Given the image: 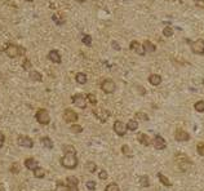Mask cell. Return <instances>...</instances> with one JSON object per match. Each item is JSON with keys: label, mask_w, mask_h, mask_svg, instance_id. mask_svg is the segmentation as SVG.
Wrapping results in <instances>:
<instances>
[{"label": "cell", "mask_w": 204, "mask_h": 191, "mask_svg": "<svg viewBox=\"0 0 204 191\" xmlns=\"http://www.w3.org/2000/svg\"><path fill=\"white\" fill-rule=\"evenodd\" d=\"M138 181H139V185H141L142 187H149L150 186V181H149V177L147 176H139V179H138Z\"/></svg>", "instance_id": "cell-29"}, {"label": "cell", "mask_w": 204, "mask_h": 191, "mask_svg": "<svg viewBox=\"0 0 204 191\" xmlns=\"http://www.w3.org/2000/svg\"><path fill=\"white\" fill-rule=\"evenodd\" d=\"M70 129H71V132H72L74 134H79V133L83 132V126L79 125V124H72Z\"/></svg>", "instance_id": "cell-33"}, {"label": "cell", "mask_w": 204, "mask_h": 191, "mask_svg": "<svg viewBox=\"0 0 204 191\" xmlns=\"http://www.w3.org/2000/svg\"><path fill=\"white\" fill-rule=\"evenodd\" d=\"M4 140H5V137H4V134L0 132V148L3 147V143H4Z\"/></svg>", "instance_id": "cell-45"}, {"label": "cell", "mask_w": 204, "mask_h": 191, "mask_svg": "<svg viewBox=\"0 0 204 191\" xmlns=\"http://www.w3.org/2000/svg\"><path fill=\"white\" fill-rule=\"evenodd\" d=\"M137 128H138V121H137V120L131 119L127 123V129H128V131L134 132V131H137Z\"/></svg>", "instance_id": "cell-23"}, {"label": "cell", "mask_w": 204, "mask_h": 191, "mask_svg": "<svg viewBox=\"0 0 204 191\" xmlns=\"http://www.w3.org/2000/svg\"><path fill=\"white\" fill-rule=\"evenodd\" d=\"M48 59L53 63H61V54L57 49H52L48 53Z\"/></svg>", "instance_id": "cell-16"}, {"label": "cell", "mask_w": 204, "mask_h": 191, "mask_svg": "<svg viewBox=\"0 0 204 191\" xmlns=\"http://www.w3.org/2000/svg\"><path fill=\"white\" fill-rule=\"evenodd\" d=\"M85 169H87L88 173H94L96 169H97V165H96L94 162H87V164H85Z\"/></svg>", "instance_id": "cell-27"}, {"label": "cell", "mask_w": 204, "mask_h": 191, "mask_svg": "<svg viewBox=\"0 0 204 191\" xmlns=\"http://www.w3.org/2000/svg\"><path fill=\"white\" fill-rule=\"evenodd\" d=\"M25 167L27 169H30V171H34L36 167H39V164H38V162L35 160L34 157H27L25 160Z\"/></svg>", "instance_id": "cell-20"}, {"label": "cell", "mask_w": 204, "mask_h": 191, "mask_svg": "<svg viewBox=\"0 0 204 191\" xmlns=\"http://www.w3.org/2000/svg\"><path fill=\"white\" fill-rule=\"evenodd\" d=\"M35 118H36L38 123L41 125H48L50 123V115L47 109H39L35 114Z\"/></svg>", "instance_id": "cell-4"}, {"label": "cell", "mask_w": 204, "mask_h": 191, "mask_svg": "<svg viewBox=\"0 0 204 191\" xmlns=\"http://www.w3.org/2000/svg\"><path fill=\"white\" fill-rule=\"evenodd\" d=\"M22 67H24V70H26V71H30L31 69H33V63L30 62V59H25L24 62H22Z\"/></svg>", "instance_id": "cell-37"}, {"label": "cell", "mask_w": 204, "mask_h": 191, "mask_svg": "<svg viewBox=\"0 0 204 191\" xmlns=\"http://www.w3.org/2000/svg\"><path fill=\"white\" fill-rule=\"evenodd\" d=\"M61 165L66 169H75L78 167V157L74 152H67L62 156Z\"/></svg>", "instance_id": "cell-1"}, {"label": "cell", "mask_w": 204, "mask_h": 191, "mask_svg": "<svg viewBox=\"0 0 204 191\" xmlns=\"http://www.w3.org/2000/svg\"><path fill=\"white\" fill-rule=\"evenodd\" d=\"M17 143L19 146H22V147H26V148L34 147V141L31 140L30 137H27V136H19L17 138Z\"/></svg>", "instance_id": "cell-12"}, {"label": "cell", "mask_w": 204, "mask_h": 191, "mask_svg": "<svg viewBox=\"0 0 204 191\" xmlns=\"http://www.w3.org/2000/svg\"><path fill=\"white\" fill-rule=\"evenodd\" d=\"M129 49H131L132 52H134L136 54H138V56H144V54H145V49H144L142 44L138 43V41H136V40H133L132 43H131Z\"/></svg>", "instance_id": "cell-14"}, {"label": "cell", "mask_w": 204, "mask_h": 191, "mask_svg": "<svg viewBox=\"0 0 204 191\" xmlns=\"http://www.w3.org/2000/svg\"><path fill=\"white\" fill-rule=\"evenodd\" d=\"M196 151L199 152V155H201L204 157V142H199L196 146Z\"/></svg>", "instance_id": "cell-41"}, {"label": "cell", "mask_w": 204, "mask_h": 191, "mask_svg": "<svg viewBox=\"0 0 204 191\" xmlns=\"http://www.w3.org/2000/svg\"><path fill=\"white\" fill-rule=\"evenodd\" d=\"M29 79L31 81H34V83H38V81H41L43 80V76H41V74L36 70H30L29 71Z\"/></svg>", "instance_id": "cell-18"}, {"label": "cell", "mask_w": 204, "mask_h": 191, "mask_svg": "<svg viewBox=\"0 0 204 191\" xmlns=\"http://www.w3.org/2000/svg\"><path fill=\"white\" fill-rule=\"evenodd\" d=\"M101 89L106 93V94H111L115 92L116 89V85H115V81L112 79H105L102 83H101Z\"/></svg>", "instance_id": "cell-6"}, {"label": "cell", "mask_w": 204, "mask_h": 191, "mask_svg": "<svg viewBox=\"0 0 204 191\" xmlns=\"http://www.w3.org/2000/svg\"><path fill=\"white\" fill-rule=\"evenodd\" d=\"M149 83L154 87H158L162 84V76L158 75V74H151V75L149 76Z\"/></svg>", "instance_id": "cell-19"}, {"label": "cell", "mask_w": 204, "mask_h": 191, "mask_svg": "<svg viewBox=\"0 0 204 191\" xmlns=\"http://www.w3.org/2000/svg\"><path fill=\"white\" fill-rule=\"evenodd\" d=\"M52 19L55 21L56 25H62L63 22H65V21H63V17H62L60 13H55V14L52 16Z\"/></svg>", "instance_id": "cell-31"}, {"label": "cell", "mask_w": 204, "mask_h": 191, "mask_svg": "<svg viewBox=\"0 0 204 191\" xmlns=\"http://www.w3.org/2000/svg\"><path fill=\"white\" fill-rule=\"evenodd\" d=\"M142 47H144V49H145V53H146V52H147V53H154V52L156 50L155 44H153L150 40H145L144 44H142Z\"/></svg>", "instance_id": "cell-21"}, {"label": "cell", "mask_w": 204, "mask_h": 191, "mask_svg": "<svg viewBox=\"0 0 204 191\" xmlns=\"http://www.w3.org/2000/svg\"><path fill=\"white\" fill-rule=\"evenodd\" d=\"M156 176H158V178H159V181L162 182V183H163L165 187H170V186H172V182L169 181V179H168V178H167V177H165V176H164L162 172H159Z\"/></svg>", "instance_id": "cell-22"}, {"label": "cell", "mask_w": 204, "mask_h": 191, "mask_svg": "<svg viewBox=\"0 0 204 191\" xmlns=\"http://www.w3.org/2000/svg\"><path fill=\"white\" fill-rule=\"evenodd\" d=\"M137 141L141 143V145H144V146H150V145H151V140L149 138V136L145 134V133H142V132H139L137 134Z\"/></svg>", "instance_id": "cell-17"}, {"label": "cell", "mask_w": 204, "mask_h": 191, "mask_svg": "<svg viewBox=\"0 0 204 191\" xmlns=\"http://www.w3.org/2000/svg\"><path fill=\"white\" fill-rule=\"evenodd\" d=\"M66 182H67V188H69V191H79V188H78L79 181H78L76 177H74V176L67 177Z\"/></svg>", "instance_id": "cell-15"}, {"label": "cell", "mask_w": 204, "mask_h": 191, "mask_svg": "<svg viewBox=\"0 0 204 191\" xmlns=\"http://www.w3.org/2000/svg\"><path fill=\"white\" fill-rule=\"evenodd\" d=\"M87 101H88L92 106H96V105H97V98H96V94H94V93H89V94L87 96Z\"/></svg>", "instance_id": "cell-34"}, {"label": "cell", "mask_w": 204, "mask_h": 191, "mask_svg": "<svg viewBox=\"0 0 204 191\" xmlns=\"http://www.w3.org/2000/svg\"><path fill=\"white\" fill-rule=\"evenodd\" d=\"M10 172H12V173H18L19 172V164L18 163H13L12 168H10Z\"/></svg>", "instance_id": "cell-43"}, {"label": "cell", "mask_w": 204, "mask_h": 191, "mask_svg": "<svg viewBox=\"0 0 204 191\" xmlns=\"http://www.w3.org/2000/svg\"><path fill=\"white\" fill-rule=\"evenodd\" d=\"M173 2H182V0H173Z\"/></svg>", "instance_id": "cell-50"}, {"label": "cell", "mask_w": 204, "mask_h": 191, "mask_svg": "<svg viewBox=\"0 0 204 191\" xmlns=\"http://www.w3.org/2000/svg\"><path fill=\"white\" fill-rule=\"evenodd\" d=\"M40 142L45 148H52L53 147V141L49 138V137H43V138L40 140Z\"/></svg>", "instance_id": "cell-26"}, {"label": "cell", "mask_w": 204, "mask_h": 191, "mask_svg": "<svg viewBox=\"0 0 204 191\" xmlns=\"http://www.w3.org/2000/svg\"><path fill=\"white\" fill-rule=\"evenodd\" d=\"M71 101H72V103L76 106V107H79V109H85L87 107V97H85L84 94H81V93H76V94H74L72 97H71Z\"/></svg>", "instance_id": "cell-5"}, {"label": "cell", "mask_w": 204, "mask_h": 191, "mask_svg": "<svg viewBox=\"0 0 204 191\" xmlns=\"http://www.w3.org/2000/svg\"><path fill=\"white\" fill-rule=\"evenodd\" d=\"M122 152H123V155H125V156H128V157H132V156H133V152H132L131 147L128 146V145H123V147H122Z\"/></svg>", "instance_id": "cell-30"}, {"label": "cell", "mask_w": 204, "mask_h": 191, "mask_svg": "<svg viewBox=\"0 0 204 191\" xmlns=\"http://www.w3.org/2000/svg\"><path fill=\"white\" fill-rule=\"evenodd\" d=\"M33 172H34L35 178H44L45 177V171L43 168H40V167H36Z\"/></svg>", "instance_id": "cell-25"}, {"label": "cell", "mask_w": 204, "mask_h": 191, "mask_svg": "<svg viewBox=\"0 0 204 191\" xmlns=\"http://www.w3.org/2000/svg\"><path fill=\"white\" fill-rule=\"evenodd\" d=\"M163 35L167 36V38H170L172 35H173V28L169 27V26L164 27V30H163Z\"/></svg>", "instance_id": "cell-39"}, {"label": "cell", "mask_w": 204, "mask_h": 191, "mask_svg": "<svg viewBox=\"0 0 204 191\" xmlns=\"http://www.w3.org/2000/svg\"><path fill=\"white\" fill-rule=\"evenodd\" d=\"M98 177H100V179H107V177H109V174H107V172L106 171H102L98 173Z\"/></svg>", "instance_id": "cell-44"}, {"label": "cell", "mask_w": 204, "mask_h": 191, "mask_svg": "<svg viewBox=\"0 0 204 191\" xmlns=\"http://www.w3.org/2000/svg\"><path fill=\"white\" fill-rule=\"evenodd\" d=\"M175 140L177 142H185V141H189L190 140V134L184 131V129H177L176 133H175Z\"/></svg>", "instance_id": "cell-13"}, {"label": "cell", "mask_w": 204, "mask_h": 191, "mask_svg": "<svg viewBox=\"0 0 204 191\" xmlns=\"http://www.w3.org/2000/svg\"><path fill=\"white\" fill-rule=\"evenodd\" d=\"M55 191H69V188H67V185H65L63 182H58Z\"/></svg>", "instance_id": "cell-38"}, {"label": "cell", "mask_w": 204, "mask_h": 191, "mask_svg": "<svg viewBox=\"0 0 204 191\" xmlns=\"http://www.w3.org/2000/svg\"><path fill=\"white\" fill-rule=\"evenodd\" d=\"M75 80L79 84H85L87 83V75H85L84 72H78L76 75H75Z\"/></svg>", "instance_id": "cell-24"}, {"label": "cell", "mask_w": 204, "mask_h": 191, "mask_svg": "<svg viewBox=\"0 0 204 191\" xmlns=\"http://www.w3.org/2000/svg\"><path fill=\"white\" fill-rule=\"evenodd\" d=\"M176 163H177V165H178V169L180 171H182V172H186L187 169L190 168V165L192 164L191 163V160L190 159L185 155V154H176Z\"/></svg>", "instance_id": "cell-3"}, {"label": "cell", "mask_w": 204, "mask_h": 191, "mask_svg": "<svg viewBox=\"0 0 204 191\" xmlns=\"http://www.w3.org/2000/svg\"><path fill=\"white\" fill-rule=\"evenodd\" d=\"M194 3H196V4H204V0H194Z\"/></svg>", "instance_id": "cell-46"}, {"label": "cell", "mask_w": 204, "mask_h": 191, "mask_svg": "<svg viewBox=\"0 0 204 191\" xmlns=\"http://www.w3.org/2000/svg\"><path fill=\"white\" fill-rule=\"evenodd\" d=\"M194 109H195L198 112H204V101H198V102L194 105Z\"/></svg>", "instance_id": "cell-35"}, {"label": "cell", "mask_w": 204, "mask_h": 191, "mask_svg": "<svg viewBox=\"0 0 204 191\" xmlns=\"http://www.w3.org/2000/svg\"><path fill=\"white\" fill-rule=\"evenodd\" d=\"M93 114H94V116L97 118L101 123H106L107 120H109V118H110V111H107V110H105V109H96V110H93Z\"/></svg>", "instance_id": "cell-9"}, {"label": "cell", "mask_w": 204, "mask_h": 191, "mask_svg": "<svg viewBox=\"0 0 204 191\" xmlns=\"http://www.w3.org/2000/svg\"><path fill=\"white\" fill-rule=\"evenodd\" d=\"M4 52H5V54L9 58H16L18 56H24L25 53H26L22 47H18L16 44H8L5 47V49H4Z\"/></svg>", "instance_id": "cell-2"}, {"label": "cell", "mask_w": 204, "mask_h": 191, "mask_svg": "<svg viewBox=\"0 0 204 191\" xmlns=\"http://www.w3.org/2000/svg\"><path fill=\"white\" fill-rule=\"evenodd\" d=\"M76 2H78V3H84L85 0H76Z\"/></svg>", "instance_id": "cell-48"}, {"label": "cell", "mask_w": 204, "mask_h": 191, "mask_svg": "<svg viewBox=\"0 0 204 191\" xmlns=\"http://www.w3.org/2000/svg\"><path fill=\"white\" fill-rule=\"evenodd\" d=\"M85 186H87V188H88L89 191H94V190H96V186H97V185H96L94 181H88L87 183H85Z\"/></svg>", "instance_id": "cell-42"}, {"label": "cell", "mask_w": 204, "mask_h": 191, "mask_svg": "<svg viewBox=\"0 0 204 191\" xmlns=\"http://www.w3.org/2000/svg\"><path fill=\"white\" fill-rule=\"evenodd\" d=\"M25 2H35V0H25Z\"/></svg>", "instance_id": "cell-49"}, {"label": "cell", "mask_w": 204, "mask_h": 191, "mask_svg": "<svg viewBox=\"0 0 204 191\" xmlns=\"http://www.w3.org/2000/svg\"><path fill=\"white\" fill-rule=\"evenodd\" d=\"M191 52L195 54H204V40L203 39H196L190 44Z\"/></svg>", "instance_id": "cell-8"}, {"label": "cell", "mask_w": 204, "mask_h": 191, "mask_svg": "<svg viewBox=\"0 0 204 191\" xmlns=\"http://www.w3.org/2000/svg\"><path fill=\"white\" fill-rule=\"evenodd\" d=\"M114 132L118 134V136H120V137H123V136H125L127 134V124L125 123H123L122 120H115V123H114Z\"/></svg>", "instance_id": "cell-10"}, {"label": "cell", "mask_w": 204, "mask_h": 191, "mask_svg": "<svg viewBox=\"0 0 204 191\" xmlns=\"http://www.w3.org/2000/svg\"><path fill=\"white\" fill-rule=\"evenodd\" d=\"M112 47H114L115 49H119V45H118V44L115 43V41H112Z\"/></svg>", "instance_id": "cell-47"}, {"label": "cell", "mask_w": 204, "mask_h": 191, "mask_svg": "<svg viewBox=\"0 0 204 191\" xmlns=\"http://www.w3.org/2000/svg\"><path fill=\"white\" fill-rule=\"evenodd\" d=\"M136 119L147 121V120H149V116H147L146 114H144V112H137V114H136Z\"/></svg>", "instance_id": "cell-40"}, {"label": "cell", "mask_w": 204, "mask_h": 191, "mask_svg": "<svg viewBox=\"0 0 204 191\" xmlns=\"http://www.w3.org/2000/svg\"><path fill=\"white\" fill-rule=\"evenodd\" d=\"M63 152H65V154H67V152L76 154V150H75V147L71 146V145H63Z\"/></svg>", "instance_id": "cell-36"}, {"label": "cell", "mask_w": 204, "mask_h": 191, "mask_svg": "<svg viewBox=\"0 0 204 191\" xmlns=\"http://www.w3.org/2000/svg\"><path fill=\"white\" fill-rule=\"evenodd\" d=\"M151 145L156 148V150H164V148L167 147V142H165V140H164L160 134H156V136L154 137L153 141H151Z\"/></svg>", "instance_id": "cell-11"}, {"label": "cell", "mask_w": 204, "mask_h": 191, "mask_svg": "<svg viewBox=\"0 0 204 191\" xmlns=\"http://www.w3.org/2000/svg\"><path fill=\"white\" fill-rule=\"evenodd\" d=\"M79 119V115L75 112L74 110L71 109H66L65 111H63V120H65L66 123H70V124H74L76 123Z\"/></svg>", "instance_id": "cell-7"}, {"label": "cell", "mask_w": 204, "mask_h": 191, "mask_svg": "<svg viewBox=\"0 0 204 191\" xmlns=\"http://www.w3.org/2000/svg\"><path fill=\"white\" fill-rule=\"evenodd\" d=\"M81 41H83L84 45L91 47L92 45V36L91 35H87V34H83L81 35Z\"/></svg>", "instance_id": "cell-28"}, {"label": "cell", "mask_w": 204, "mask_h": 191, "mask_svg": "<svg viewBox=\"0 0 204 191\" xmlns=\"http://www.w3.org/2000/svg\"><path fill=\"white\" fill-rule=\"evenodd\" d=\"M105 191H120V188H119V185H118L116 182H111V183H109L106 186Z\"/></svg>", "instance_id": "cell-32"}]
</instances>
